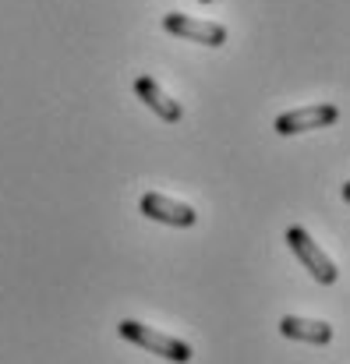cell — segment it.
I'll return each instance as SVG.
<instances>
[{"label":"cell","mask_w":350,"mask_h":364,"mask_svg":"<svg viewBox=\"0 0 350 364\" xmlns=\"http://www.w3.org/2000/svg\"><path fill=\"white\" fill-rule=\"evenodd\" d=\"M117 333H120L124 340H131L134 347H142V350H149V354H159V358H166V361H177V364L191 361V347H188V343H181L177 336H166V333H159V329H152V326H142V322H134V318H124V322L117 326Z\"/></svg>","instance_id":"obj_1"},{"label":"cell","mask_w":350,"mask_h":364,"mask_svg":"<svg viewBox=\"0 0 350 364\" xmlns=\"http://www.w3.org/2000/svg\"><path fill=\"white\" fill-rule=\"evenodd\" d=\"M287 244H290V251L301 258V265H304L319 283L333 287V283L340 279V269L333 265V258H329L319 244L308 237V230H304V227H290V230H287Z\"/></svg>","instance_id":"obj_2"},{"label":"cell","mask_w":350,"mask_h":364,"mask_svg":"<svg viewBox=\"0 0 350 364\" xmlns=\"http://www.w3.org/2000/svg\"><path fill=\"white\" fill-rule=\"evenodd\" d=\"M138 209H142V216H149V220H156V223H166V227H195V223H198V213H195L188 202H174V198H166V195H159V191L142 195Z\"/></svg>","instance_id":"obj_3"},{"label":"cell","mask_w":350,"mask_h":364,"mask_svg":"<svg viewBox=\"0 0 350 364\" xmlns=\"http://www.w3.org/2000/svg\"><path fill=\"white\" fill-rule=\"evenodd\" d=\"M163 28L181 36V39L206 43V46H223L227 43V28L220 21H198V18H188V14H163Z\"/></svg>","instance_id":"obj_4"},{"label":"cell","mask_w":350,"mask_h":364,"mask_svg":"<svg viewBox=\"0 0 350 364\" xmlns=\"http://www.w3.org/2000/svg\"><path fill=\"white\" fill-rule=\"evenodd\" d=\"M340 121V107H301V110H290L283 117H276V131L280 134H301V131H312V127H333Z\"/></svg>","instance_id":"obj_5"},{"label":"cell","mask_w":350,"mask_h":364,"mask_svg":"<svg viewBox=\"0 0 350 364\" xmlns=\"http://www.w3.org/2000/svg\"><path fill=\"white\" fill-rule=\"evenodd\" d=\"M134 96H138V100H142V103H145L159 121H166V124H177L181 121V114H184V110H181V103H177V100H170V96L159 89V82H156V78H149V75H138V78H134Z\"/></svg>","instance_id":"obj_6"},{"label":"cell","mask_w":350,"mask_h":364,"mask_svg":"<svg viewBox=\"0 0 350 364\" xmlns=\"http://www.w3.org/2000/svg\"><path fill=\"white\" fill-rule=\"evenodd\" d=\"M280 333L287 340H301V343H315L326 347L333 340V326L329 322H315V318H297V315H283L280 318Z\"/></svg>","instance_id":"obj_7"},{"label":"cell","mask_w":350,"mask_h":364,"mask_svg":"<svg viewBox=\"0 0 350 364\" xmlns=\"http://www.w3.org/2000/svg\"><path fill=\"white\" fill-rule=\"evenodd\" d=\"M202 4H209V0H202Z\"/></svg>","instance_id":"obj_8"}]
</instances>
